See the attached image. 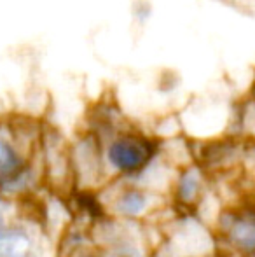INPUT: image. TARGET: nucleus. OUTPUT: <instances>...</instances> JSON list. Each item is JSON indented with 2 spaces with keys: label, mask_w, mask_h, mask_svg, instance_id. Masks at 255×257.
Wrapping results in <instances>:
<instances>
[{
  "label": "nucleus",
  "mask_w": 255,
  "mask_h": 257,
  "mask_svg": "<svg viewBox=\"0 0 255 257\" xmlns=\"http://www.w3.org/2000/svg\"><path fill=\"white\" fill-rule=\"evenodd\" d=\"M248 93L255 96V72H253V75H252V84H250V91Z\"/></svg>",
  "instance_id": "obj_6"
},
{
  "label": "nucleus",
  "mask_w": 255,
  "mask_h": 257,
  "mask_svg": "<svg viewBox=\"0 0 255 257\" xmlns=\"http://www.w3.org/2000/svg\"><path fill=\"white\" fill-rule=\"evenodd\" d=\"M107 156L116 168L123 172H136L142 166H145L150 159L152 146L149 140L140 135L123 133L112 140V144L107 149Z\"/></svg>",
  "instance_id": "obj_2"
},
{
  "label": "nucleus",
  "mask_w": 255,
  "mask_h": 257,
  "mask_svg": "<svg viewBox=\"0 0 255 257\" xmlns=\"http://www.w3.org/2000/svg\"><path fill=\"white\" fill-rule=\"evenodd\" d=\"M39 139L41 132L30 119L0 115V193L27 180V151Z\"/></svg>",
  "instance_id": "obj_1"
},
{
  "label": "nucleus",
  "mask_w": 255,
  "mask_h": 257,
  "mask_svg": "<svg viewBox=\"0 0 255 257\" xmlns=\"http://www.w3.org/2000/svg\"><path fill=\"white\" fill-rule=\"evenodd\" d=\"M238 121L245 133L255 135V96L250 95L239 103L238 107Z\"/></svg>",
  "instance_id": "obj_3"
},
{
  "label": "nucleus",
  "mask_w": 255,
  "mask_h": 257,
  "mask_svg": "<svg viewBox=\"0 0 255 257\" xmlns=\"http://www.w3.org/2000/svg\"><path fill=\"white\" fill-rule=\"evenodd\" d=\"M143 205V196L138 193H129L126 194V198L123 200V208L128 213H136Z\"/></svg>",
  "instance_id": "obj_5"
},
{
  "label": "nucleus",
  "mask_w": 255,
  "mask_h": 257,
  "mask_svg": "<svg viewBox=\"0 0 255 257\" xmlns=\"http://www.w3.org/2000/svg\"><path fill=\"white\" fill-rule=\"evenodd\" d=\"M234 234L238 236V240L241 241L243 245H248V247L255 245V224L241 222L238 227H236Z\"/></svg>",
  "instance_id": "obj_4"
}]
</instances>
